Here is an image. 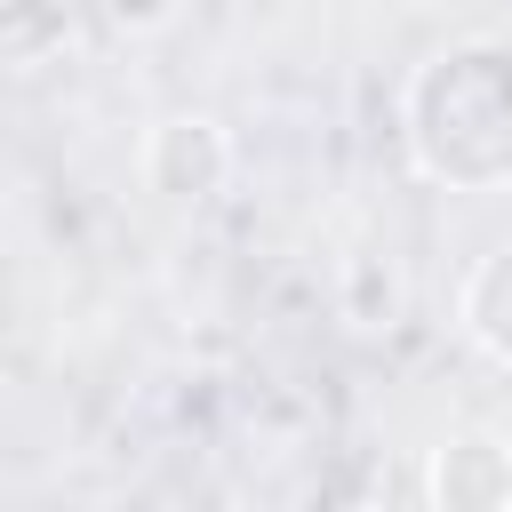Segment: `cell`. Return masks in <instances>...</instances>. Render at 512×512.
Segmentation results:
<instances>
[{
    "label": "cell",
    "instance_id": "6da1fadb",
    "mask_svg": "<svg viewBox=\"0 0 512 512\" xmlns=\"http://www.w3.org/2000/svg\"><path fill=\"white\" fill-rule=\"evenodd\" d=\"M400 144L424 184H448V192L512 184V48L456 40L424 56L400 88Z\"/></svg>",
    "mask_w": 512,
    "mask_h": 512
},
{
    "label": "cell",
    "instance_id": "7a4b0ae2",
    "mask_svg": "<svg viewBox=\"0 0 512 512\" xmlns=\"http://www.w3.org/2000/svg\"><path fill=\"white\" fill-rule=\"evenodd\" d=\"M144 184L176 208H200L232 184V136L208 112H168L144 128Z\"/></svg>",
    "mask_w": 512,
    "mask_h": 512
},
{
    "label": "cell",
    "instance_id": "3957f363",
    "mask_svg": "<svg viewBox=\"0 0 512 512\" xmlns=\"http://www.w3.org/2000/svg\"><path fill=\"white\" fill-rule=\"evenodd\" d=\"M432 512H512V440L504 432H448L424 456Z\"/></svg>",
    "mask_w": 512,
    "mask_h": 512
},
{
    "label": "cell",
    "instance_id": "277c9868",
    "mask_svg": "<svg viewBox=\"0 0 512 512\" xmlns=\"http://www.w3.org/2000/svg\"><path fill=\"white\" fill-rule=\"evenodd\" d=\"M456 320H464V336H472L488 360H504V368H512V240H504V248H488V256L464 272Z\"/></svg>",
    "mask_w": 512,
    "mask_h": 512
},
{
    "label": "cell",
    "instance_id": "5b68a950",
    "mask_svg": "<svg viewBox=\"0 0 512 512\" xmlns=\"http://www.w3.org/2000/svg\"><path fill=\"white\" fill-rule=\"evenodd\" d=\"M336 304H344V320L352 328H392L400 320V272L384 264V256H352L344 264V288H336Z\"/></svg>",
    "mask_w": 512,
    "mask_h": 512
},
{
    "label": "cell",
    "instance_id": "8992f818",
    "mask_svg": "<svg viewBox=\"0 0 512 512\" xmlns=\"http://www.w3.org/2000/svg\"><path fill=\"white\" fill-rule=\"evenodd\" d=\"M64 0H0V48L8 64H40L48 48H64Z\"/></svg>",
    "mask_w": 512,
    "mask_h": 512
},
{
    "label": "cell",
    "instance_id": "52a82bcc",
    "mask_svg": "<svg viewBox=\"0 0 512 512\" xmlns=\"http://www.w3.org/2000/svg\"><path fill=\"white\" fill-rule=\"evenodd\" d=\"M96 8H104V24H112V32H160L184 0H96Z\"/></svg>",
    "mask_w": 512,
    "mask_h": 512
}]
</instances>
